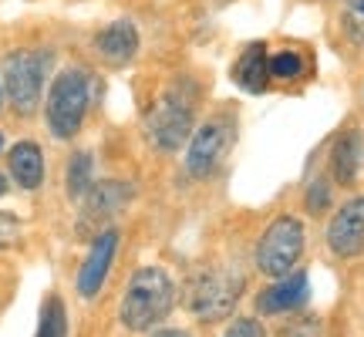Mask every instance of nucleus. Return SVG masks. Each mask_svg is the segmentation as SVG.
<instances>
[{
  "mask_svg": "<svg viewBox=\"0 0 364 337\" xmlns=\"http://www.w3.org/2000/svg\"><path fill=\"white\" fill-rule=\"evenodd\" d=\"M327 247L341 260H354L364 253V196H354L334 213L327 226Z\"/></svg>",
  "mask_w": 364,
  "mask_h": 337,
  "instance_id": "8",
  "label": "nucleus"
},
{
  "mask_svg": "<svg viewBox=\"0 0 364 337\" xmlns=\"http://www.w3.org/2000/svg\"><path fill=\"white\" fill-rule=\"evenodd\" d=\"M0 108H4V81H0Z\"/></svg>",
  "mask_w": 364,
  "mask_h": 337,
  "instance_id": "25",
  "label": "nucleus"
},
{
  "mask_svg": "<svg viewBox=\"0 0 364 337\" xmlns=\"http://www.w3.org/2000/svg\"><path fill=\"white\" fill-rule=\"evenodd\" d=\"M361 129H348L341 132V139L334 142V152H331V168H334V179L341 186H351L358 179V168H361Z\"/></svg>",
  "mask_w": 364,
  "mask_h": 337,
  "instance_id": "14",
  "label": "nucleus"
},
{
  "mask_svg": "<svg viewBox=\"0 0 364 337\" xmlns=\"http://www.w3.org/2000/svg\"><path fill=\"white\" fill-rule=\"evenodd\" d=\"M7 166H11V176L21 189H38L41 182H44V156H41V149L34 142L14 145Z\"/></svg>",
  "mask_w": 364,
  "mask_h": 337,
  "instance_id": "15",
  "label": "nucleus"
},
{
  "mask_svg": "<svg viewBox=\"0 0 364 337\" xmlns=\"http://www.w3.org/2000/svg\"><path fill=\"white\" fill-rule=\"evenodd\" d=\"M115 250H118L115 230H105V233L95 236L88 257H85V263H81V270H78V294L81 297H95V294L102 290V284L108 280V270H112Z\"/></svg>",
  "mask_w": 364,
  "mask_h": 337,
  "instance_id": "9",
  "label": "nucleus"
},
{
  "mask_svg": "<svg viewBox=\"0 0 364 337\" xmlns=\"http://www.w3.org/2000/svg\"><path fill=\"white\" fill-rule=\"evenodd\" d=\"M307 273H287L280 277L273 287H267L260 297H257V307L260 314H287V311H297L300 304L307 300Z\"/></svg>",
  "mask_w": 364,
  "mask_h": 337,
  "instance_id": "11",
  "label": "nucleus"
},
{
  "mask_svg": "<svg viewBox=\"0 0 364 337\" xmlns=\"http://www.w3.org/2000/svg\"><path fill=\"white\" fill-rule=\"evenodd\" d=\"M240 290H243V277L226 267H216V270L199 273V280L193 284V311L206 321H216V317H226L233 311V304L240 300Z\"/></svg>",
  "mask_w": 364,
  "mask_h": 337,
  "instance_id": "6",
  "label": "nucleus"
},
{
  "mask_svg": "<svg viewBox=\"0 0 364 337\" xmlns=\"http://www.w3.org/2000/svg\"><path fill=\"white\" fill-rule=\"evenodd\" d=\"M95 51L102 54L108 65H129L139 51V31L132 21H115L95 34Z\"/></svg>",
  "mask_w": 364,
  "mask_h": 337,
  "instance_id": "10",
  "label": "nucleus"
},
{
  "mask_svg": "<svg viewBox=\"0 0 364 337\" xmlns=\"http://www.w3.org/2000/svg\"><path fill=\"white\" fill-rule=\"evenodd\" d=\"M88 102H91V85L88 75L81 68H68L54 78L51 91H48V129L54 139H75L81 129V122L88 115Z\"/></svg>",
  "mask_w": 364,
  "mask_h": 337,
  "instance_id": "3",
  "label": "nucleus"
},
{
  "mask_svg": "<svg viewBox=\"0 0 364 337\" xmlns=\"http://www.w3.org/2000/svg\"><path fill=\"white\" fill-rule=\"evenodd\" d=\"M17 240H21V220L7 209H0V250L14 247Z\"/></svg>",
  "mask_w": 364,
  "mask_h": 337,
  "instance_id": "20",
  "label": "nucleus"
},
{
  "mask_svg": "<svg viewBox=\"0 0 364 337\" xmlns=\"http://www.w3.org/2000/svg\"><path fill=\"white\" fill-rule=\"evenodd\" d=\"M48 68H51L48 51H14L4 58V95L17 115H31L41 105Z\"/></svg>",
  "mask_w": 364,
  "mask_h": 337,
  "instance_id": "4",
  "label": "nucleus"
},
{
  "mask_svg": "<svg viewBox=\"0 0 364 337\" xmlns=\"http://www.w3.org/2000/svg\"><path fill=\"white\" fill-rule=\"evenodd\" d=\"M304 257V226L294 216H280L263 230L260 243H257V270L263 277L280 280L287 273H294V267Z\"/></svg>",
  "mask_w": 364,
  "mask_h": 337,
  "instance_id": "5",
  "label": "nucleus"
},
{
  "mask_svg": "<svg viewBox=\"0 0 364 337\" xmlns=\"http://www.w3.org/2000/svg\"><path fill=\"white\" fill-rule=\"evenodd\" d=\"M152 337H193L189 331H156Z\"/></svg>",
  "mask_w": 364,
  "mask_h": 337,
  "instance_id": "23",
  "label": "nucleus"
},
{
  "mask_svg": "<svg viewBox=\"0 0 364 337\" xmlns=\"http://www.w3.org/2000/svg\"><path fill=\"white\" fill-rule=\"evenodd\" d=\"M0 149H4V135H0Z\"/></svg>",
  "mask_w": 364,
  "mask_h": 337,
  "instance_id": "26",
  "label": "nucleus"
},
{
  "mask_svg": "<svg viewBox=\"0 0 364 337\" xmlns=\"http://www.w3.org/2000/svg\"><path fill=\"white\" fill-rule=\"evenodd\" d=\"M223 337H267V334H263L260 321H253V317H236Z\"/></svg>",
  "mask_w": 364,
  "mask_h": 337,
  "instance_id": "21",
  "label": "nucleus"
},
{
  "mask_svg": "<svg viewBox=\"0 0 364 337\" xmlns=\"http://www.w3.org/2000/svg\"><path fill=\"white\" fill-rule=\"evenodd\" d=\"M65 186L71 199H85L91 193V186H95V159H91V152L71 156L68 172H65Z\"/></svg>",
  "mask_w": 364,
  "mask_h": 337,
  "instance_id": "16",
  "label": "nucleus"
},
{
  "mask_svg": "<svg viewBox=\"0 0 364 337\" xmlns=\"http://www.w3.org/2000/svg\"><path fill=\"white\" fill-rule=\"evenodd\" d=\"M341 24L348 31V38L364 44V0H344V11H341Z\"/></svg>",
  "mask_w": 364,
  "mask_h": 337,
  "instance_id": "19",
  "label": "nucleus"
},
{
  "mask_svg": "<svg viewBox=\"0 0 364 337\" xmlns=\"http://www.w3.org/2000/svg\"><path fill=\"white\" fill-rule=\"evenodd\" d=\"M129 199H132V189L125 182H102V186H95V189L85 196V220H81V230L88 233L95 220H112Z\"/></svg>",
  "mask_w": 364,
  "mask_h": 337,
  "instance_id": "13",
  "label": "nucleus"
},
{
  "mask_svg": "<svg viewBox=\"0 0 364 337\" xmlns=\"http://www.w3.org/2000/svg\"><path fill=\"white\" fill-rule=\"evenodd\" d=\"M193 122H196V88L189 81H179L152 105V112L145 115V132H149V142L156 149L176 152L193 135Z\"/></svg>",
  "mask_w": 364,
  "mask_h": 337,
  "instance_id": "2",
  "label": "nucleus"
},
{
  "mask_svg": "<svg viewBox=\"0 0 364 337\" xmlns=\"http://www.w3.org/2000/svg\"><path fill=\"white\" fill-rule=\"evenodd\" d=\"M38 337H68V311L65 300L51 294L41 307V324H38Z\"/></svg>",
  "mask_w": 364,
  "mask_h": 337,
  "instance_id": "17",
  "label": "nucleus"
},
{
  "mask_svg": "<svg viewBox=\"0 0 364 337\" xmlns=\"http://www.w3.org/2000/svg\"><path fill=\"white\" fill-rule=\"evenodd\" d=\"M304 71H307V61H304V54L294 51V48H284V51L270 54V78L297 81V78H304Z\"/></svg>",
  "mask_w": 364,
  "mask_h": 337,
  "instance_id": "18",
  "label": "nucleus"
},
{
  "mask_svg": "<svg viewBox=\"0 0 364 337\" xmlns=\"http://www.w3.org/2000/svg\"><path fill=\"white\" fill-rule=\"evenodd\" d=\"M233 81L250 95H260L270 85V54H267V44L253 41L243 48V54L236 58L233 65Z\"/></svg>",
  "mask_w": 364,
  "mask_h": 337,
  "instance_id": "12",
  "label": "nucleus"
},
{
  "mask_svg": "<svg viewBox=\"0 0 364 337\" xmlns=\"http://www.w3.org/2000/svg\"><path fill=\"white\" fill-rule=\"evenodd\" d=\"M327 203H331V189H327L324 179H317V182L311 186V193H307V206H311L314 213H321Z\"/></svg>",
  "mask_w": 364,
  "mask_h": 337,
  "instance_id": "22",
  "label": "nucleus"
},
{
  "mask_svg": "<svg viewBox=\"0 0 364 337\" xmlns=\"http://www.w3.org/2000/svg\"><path fill=\"white\" fill-rule=\"evenodd\" d=\"M230 118H209L203 129L193 132L189 152H186V172L196 179H206L213 168L220 166V159L230 149Z\"/></svg>",
  "mask_w": 364,
  "mask_h": 337,
  "instance_id": "7",
  "label": "nucleus"
},
{
  "mask_svg": "<svg viewBox=\"0 0 364 337\" xmlns=\"http://www.w3.org/2000/svg\"><path fill=\"white\" fill-rule=\"evenodd\" d=\"M172 304H176V287H172L169 273L162 267H142L132 273L129 287L122 294L118 317L129 331H149L169 317Z\"/></svg>",
  "mask_w": 364,
  "mask_h": 337,
  "instance_id": "1",
  "label": "nucleus"
},
{
  "mask_svg": "<svg viewBox=\"0 0 364 337\" xmlns=\"http://www.w3.org/2000/svg\"><path fill=\"white\" fill-rule=\"evenodd\" d=\"M7 193V182H4V176H0V196Z\"/></svg>",
  "mask_w": 364,
  "mask_h": 337,
  "instance_id": "24",
  "label": "nucleus"
}]
</instances>
